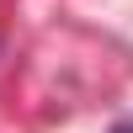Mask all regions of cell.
Instances as JSON below:
<instances>
[{
	"mask_svg": "<svg viewBox=\"0 0 133 133\" xmlns=\"http://www.w3.org/2000/svg\"><path fill=\"white\" fill-rule=\"evenodd\" d=\"M117 133H133V128H117Z\"/></svg>",
	"mask_w": 133,
	"mask_h": 133,
	"instance_id": "obj_1",
	"label": "cell"
}]
</instances>
